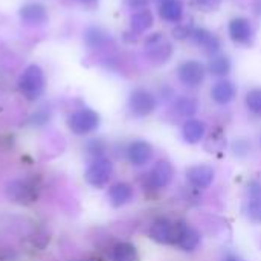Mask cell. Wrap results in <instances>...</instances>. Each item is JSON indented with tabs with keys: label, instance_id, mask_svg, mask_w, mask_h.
Returning <instances> with one entry per match:
<instances>
[{
	"label": "cell",
	"instance_id": "cell-14",
	"mask_svg": "<svg viewBox=\"0 0 261 261\" xmlns=\"http://www.w3.org/2000/svg\"><path fill=\"white\" fill-rule=\"evenodd\" d=\"M8 196L18 203H29L37 199V187L29 180H14L8 187Z\"/></svg>",
	"mask_w": 261,
	"mask_h": 261
},
{
	"label": "cell",
	"instance_id": "cell-31",
	"mask_svg": "<svg viewBox=\"0 0 261 261\" xmlns=\"http://www.w3.org/2000/svg\"><path fill=\"white\" fill-rule=\"evenodd\" d=\"M125 2L130 8H135V9H141L148 3V0H125Z\"/></svg>",
	"mask_w": 261,
	"mask_h": 261
},
{
	"label": "cell",
	"instance_id": "cell-23",
	"mask_svg": "<svg viewBox=\"0 0 261 261\" xmlns=\"http://www.w3.org/2000/svg\"><path fill=\"white\" fill-rule=\"evenodd\" d=\"M197 110H199V102H197V99H194L191 96H180L173 104V112L180 118L190 119L193 115L197 113Z\"/></svg>",
	"mask_w": 261,
	"mask_h": 261
},
{
	"label": "cell",
	"instance_id": "cell-4",
	"mask_svg": "<svg viewBox=\"0 0 261 261\" xmlns=\"http://www.w3.org/2000/svg\"><path fill=\"white\" fill-rule=\"evenodd\" d=\"M200 245V234L196 228L188 225L184 220L174 222V236H173V246L185 252H193Z\"/></svg>",
	"mask_w": 261,
	"mask_h": 261
},
{
	"label": "cell",
	"instance_id": "cell-8",
	"mask_svg": "<svg viewBox=\"0 0 261 261\" xmlns=\"http://www.w3.org/2000/svg\"><path fill=\"white\" fill-rule=\"evenodd\" d=\"M205 67L200 61L196 60H188L185 63H182L177 69V76L180 80V83L187 87H199L203 80H205Z\"/></svg>",
	"mask_w": 261,
	"mask_h": 261
},
{
	"label": "cell",
	"instance_id": "cell-5",
	"mask_svg": "<svg viewBox=\"0 0 261 261\" xmlns=\"http://www.w3.org/2000/svg\"><path fill=\"white\" fill-rule=\"evenodd\" d=\"M67 124L75 135H89L99 127V115L92 109H80L69 116Z\"/></svg>",
	"mask_w": 261,
	"mask_h": 261
},
{
	"label": "cell",
	"instance_id": "cell-34",
	"mask_svg": "<svg viewBox=\"0 0 261 261\" xmlns=\"http://www.w3.org/2000/svg\"><path fill=\"white\" fill-rule=\"evenodd\" d=\"M223 261H245V260H242L240 257H237V255H228L226 258Z\"/></svg>",
	"mask_w": 261,
	"mask_h": 261
},
{
	"label": "cell",
	"instance_id": "cell-7",
	"mask_svg": "<svg viewBox=\"0 0 261 261\" xmlns=\"http://www.w3.org/2000/svg\"><path fill=\"white\" fill-rule=\"evenodd\" d=\"M158 101L154 95L145 89H136L128 96V109L138 118H145L156 110Z\"/></svg>",
	"mask_w": 261,
	"mask_h": 261
},
{
	"label": "cell",
	"instance_id": "cell-6",
	"mask_svg": "<svg viewBox=\"0 0 261 261\" xmlns=\"http://www.w3.org/2000/svg\"><path fill=\"white\" fill-rule=\"evenodd\" d=\"M86 180L95 188H102L113 176V164L107 158H98L86 170Z\"/></svg>",
	"mask_w": 261,
	"mask_h": 261
},
{
	"label": "cell",
	"instance_id": "cell-35",
	"mask_svg": "<svg viewBox=\"0 0 261 261\" xmlns=\"http://www.w3.org/2000/svg\"><path fill=\"white\" fill-rule=\"evenodd\" d=\"M162 2H165V0H159V3H162Z\"/></svg>",
	"mask_w": 261,
	"mask_h": 261
},
{
	"label": "cell",
	"instance_id": "cell-18",
	"mask_svg": "<svg viewBox=\"0 0 261 261\" xmlns=\"http://www.w3.org/2000/svg\"><path fill=\"white\" fill-rule=\"evenodd\" d=\"M133 196H135L133 187L127 182H118L109 188V200L116 208L124 206L128 202H132Z\"/></svg>",
	"mask_w": 261,
	"mask_h": 261
},
{
	"label": "cell",
	"instance_id": "cell-2",
	"mask_svg": "<svg viewBox=\"0 0 261 261\" xmlns=\"http://www.w3.org/2000/svg\"><path fill=\"white\" fill-rule=\"evenodd\" d=\"M145 55L147 58L154 63V64H164L167 63L171 55H173V46L168 40H165V37L159 32L151 34L150 37H147L145 40Z\"/></svg>",
	"mask_w": 261,
	"mask_h": 261
},
{
	"label": "cell",
	"instance_id": "cell-25",
	"mask_svg": "<svg viewBox=\"0 0 261 261\" xmlns=\"http://www.w3.org/2000/svg\"><path fill=\"white\" fill-rule=\"evenodd\" d=\"M208 70L214 76H226L231 72V60L225 55H216L210 60Z\"/></svg>",
	"mask_w": 261,
	"mask_h": 261
},
{
	"label": "cell",
	"instance_id": "cell-26",
	"mask_svg": "<svg viewBox=\"0 0 261 261\" xmlns=\"http://www.w3.org/2000/svg\"><path fill=\"white\" fill-rule=\"evenodd\" d=\"M246 107L251 113L261 116V89H252L246 93L245 98Z\"/></svg>",
	"mask_w": 261,
	"mask_h": 261
},
{
	"label": "cell",
	"instance_id": "cell-15",
	"mask_svg": "<svg viewBox=\"0 0 261 261\" xmlns=\"http://www.w3.org/2000/svg\"><path fill=\"white\" fill-rule=\"evenodd\" d=\"M193 41L208 54H217L220 50V40L216 34L205 28H194L191 32Z\"/></svg>",
	"mask_w": 261,
	"mask_h": 261
},
{
	"label": "cell",
	"instance_id": "cell-32",
	"mask_svg": "<svg viewBox=\"0 0 261 261\" xmlns=\"http://www.w3.org/2000/svg\"><path fill=\"white\" fill-rule=\"evenodd\" d=\"M254 12L261 17V0H257V2H255V5H254Z\"/></svg>",
	"mask_w": 261,
	"mask_h": 261
},
{
	"label": "cell",
	"instance_id": "cell-19",
	"mask_svg": "<svg viewBox=\"0 0 261 261\" xmlns=\"http://www.w3.org/2000/svg\"><path fill=\"white\" fill-rule=\"evenodd\" d=\"M246 216L252 223H261V185L252 182L249 185V199L246 202Z\"/></svg>",
	"mask_w": 261,
	"mask_h": 261
},
{
	"label": "cell",
	"instance_id": "cell-17",
	"mask_svg": "<svg viewBox=\"0 0 261 261\" xmlns=\"http://www.w3.org/2000/svg\"><path fill=\"white\" fill-rule=\"evenodd\" d=\"M236 95H237V87L232 81L228 80L217 81L211 89V98L220 106H226L231 101H234Z\"/></svg>",
	"mask_w": 261,
	"mask_h": 261
},
{
	"label": "cell",
	"instance_id": "cell-12",
	"mask_svg": "<svg viewBox=\"0 0 261 261\" xmlns=\"http://www.w3.org/2000/svg\"><path fill=\"white\" fill-rule=\"evenodd\" d=\"M148 236L159 245H173L174 236V222L168 217H158L151 222L148 228Z\"/></svg>",
	"mask_w": 261,
	"mask_h": 261
},
{
	"label": "cell",
	"instance_id": "cell-9",
	"mask_svg": "<svg viewBox=\"0 0 261 261\" xmlns=\"http://www.w3.org/2000/svg\"><path fill=\"white\" fill-rule=\"evenodd\" d=\"M185 176L191 187L197 190H205L213 185L216 179V170L208 164H197V165H191L190 168H187Z\"/></svg>",
	"mask_w": 261,
	"mask_h": 261
},
{
	"label": "cell",
	"instance_id": "cell-33",
	"mask_svg": "<svg viewBox=\"0 0 261 261\" xmlns=\"http://www.w3.org/2000/svg\"><path fill=\"white\" fill-rule=\"evenodd\" d=\"M76 2H80L81 5H86V6H93L98 0H76Z\"/></svg>",
	"mask_w": 261,
	"mask_h": 261
},
{
	"label": "cell",
	"instance_id": "cell-1",
	"mask_svg": "<svg viewBox=\"0 0 261 261\" xmlns=\"http://www.w3.org/2000/svg\"><path fill=\"white\" fill-rule=\"evenodd\" d=\"M18 89L26 99H38L46 89L44 72L37 64H29L18 78Z\"/></svg>",
	"mask_w": 261,
	"mask_h": 261
},
{
	"label": "cell",
	"instance_id": "cell-28",
	"mask_svg": "<svg viewBox=\"0 0 261 261\" xmlns=\"http://www.w3.org/2000/svg\"><path fill=\"white\" fill-rule=\"evenodd\" d=\"M249 150H251V144H249L248 141H245V139H237V141L234 142V153H236L237 156H245V154L249 153Z\"/></svg>",
	"mask_w": 261,
	"mask_h": 261
},
{
	"label": "cell",
	"instance_id": "cell-13",
	"mask_svg": "<svg viewBox=\"0 0 261 261\" xmlns=\"http://www.w3.org/2000/svg\"><path fill=\"white\" fill-rule=\"evenodd\" d=\"M229 35L232 41L249 46L254 41V29L248 18L245 17H236L229 21Z\"/></svg>",
	"mask_w": 261,
	"mask_h": 261
},
{
	"label": "cell",
	"instance_id": "cell-22",
	"mask_svg": "<svg viewBox=\"0 0 261 261\" xmlns=\"http://www.w3.org/2000/svg\"><path fill=\"white\" fill-rule=\"evenodd\" d=\"M84 41L90 49H104L109 46L112 38L104 29L98 26H90L84 32Z\"/></svg>",
	"mask_w": 261,
	"mask_h": 261
},
{
	"label": "cell",
	"instance_id": "cell-24",
	"mask_svg": "<svg viewBox=\"0 0 261 261\" xmlns=\"http://www.w3.org/2000/svg\"><path fill=\"white\" fill-rule=\"evenodd\" d=\"M153 21H154L153 14L148 9H139L130 17V28L136 34H141V32L150 29L153 26Z\"/></svg>",
	"mask_w": 261,
	"mask_h": 261
},
{
	"label": "cell",
	"instance_id": "cell-10",
	"mask_svg": "<svg viewBox=\"0 0 261 261\" xmlns=\"http://www.w3.org/2000/svg\"><path fill=\"white\" fill-rule=\"evenodd\" d=\"M18 15H20L21 23L26 26H43L49 18L46 6L43 3H38V2L24 3L20 8Z\"/></svg>",
	"mask_w": 261,
	"mask_h": 261
},
{
	"label": "cell",
	"instance_id": "cell-3",
	"mask_svg": "<svg viewBox=\"0 0 261 261\" xmlns=\"http://www.w3.org/2000/svg\"><path fill=\"white\" fill-rule=\"evenodd\" d=\"M173 176H174L173 164L167 159H161L145 174V185L150 190H156V191L164 190L171 184Z\"/></svg>",
	"mask_w": 261,
	"mask_h": 261
},
{
	"label": "cell",
	"instance_id": "cell-16",
	"mask_svg": "<svg viewBox=\"0 0 261 261\" xmlns=\"http://www.w3.org/2000/svg\"><path fill=\"white\" fill-rule=\"evenodd\" d=\"M206 135V124L200 119L190 118L182 125V138L188 144H199Z\"/></svg>",
	"mask_w": 261,
	"mask_h": 261
},
{
	"label": "cell",
	"instance_id": "cell-21",
	"mask_svg": "<svg viewBox=\"0 0 261 261\" xmlns=\"http://www.w3.org/2000/svg\"><path fill=\"white\" fill-rule=\"evenodd\" d=\"M159 15L168 23H179L184 17V6L180 0H165L159 3Z\"/></svg>",
	"mask_w": 261,
	"mask_h": 261
},
{
	"label": "cell",
	"instance_id": "cell-27",
	"mask_svg": "<svg viewBox=\"0 0 261 261\" xmlns=\"http://www.w3.org/2000/svg\"><path fill=\"white\" fill-rule=\"evenodd\" d=\"M193 2L199 9H202L205 12H211V11H216L220 6L222 0H193Z\"/></svg>",
	"mask_w": 261,
	"mask_h": 261
},
{
	"label": "cell",
	"instance_id": "cell-30",
	"mask_svg": "<svg viewBox=\"0 0 261 261\" xmlns=\"http://www.w3.org/2000/svg\"><path fill=\"white\" fill-rule=\"evenodd\" d=\"M90 151L93 153V154H102L104 153V144L101 142V141H93L92 144H90ZM102 158V156H101Z\"/></svg>",
	"mask_w": 261,
	"mask_h": 261
},
{
	"label": "cell",
	"instance_id": "cell-29",
	"mask_svg": "<svg viewBox=\"0 0 261 261\" xmlns=\"http://www.w3.org/2000/svg\"><path fill=\"white\" fill-rule=\"evenodd\" d=\"M193 29H194V28H191V26H188V24H180V26H177V28L173 31V35H174L176 38H179V40H184V38L191 37Z\"/></svg>",
	"mask_w": 261,
	"mask_h": 261
},
{
	"label": "cell",
	"instance_id": "cell-11",
	"mask_svg": "<svg viewBox=\"0 0 261 261\" xmlns=\"http://www.w3.org/2000/svg\"><path fill=\"white\" fill-rule=\"evenodd\" d=\"M127 159L132 165L135 167H144L147 164H150V161L153 159V147L150 142L147 141H142V139H138V141H133L128 144L127 147Z\"/></svg>",
	"mask_w": 261,
	"mask_h": 261
},
{
	"label": "cell",
	"instance_id": "cell-20",
	"mask_svg": "<svg viewBox=\"0 0 261 261\" xmlns=\"http://www.w3.org/2000/svg\"><path fill=\"white\" fill-rule=\"evenodd\" d=\"M110 261H138V249L130 242H119L112 246L109 252Z\"/></svg>",
	"mask_w": 261,
	"mask_h": 261
}]
</instances>
